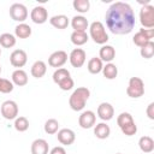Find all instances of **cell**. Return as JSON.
<instances>
[{"label": "cell", "mask_w": 154, "mask_h": 154, "mask_svg": "<svg viewBox=\"0 0 154 154\" xmlns=\"http://www.w3.org/2000/svg\"><path fill=\"white\" fill-rule=\"evenodd\" d=\"M16 45V36L10 32H4L0 35V46L4 48H12Z\"/></svg>", "instance_id": "obj_28"}, {"label": "cell", "mask_w": 154, "mask_h": 154, "mask_svg": "<svg viewBox=\"0 0 154 154\" xmlns=\"http://www.w3.org/2000/svg\"><path fill=\"white\" fill-rule=\"evenodd\" d=\"M12 83L13 85H18V87H23L28 83L29 78H28V73L23 70V69H17L12 72Z\"/></svg>", "instance_id": "obj_19"}, {"label": "cell", "mask_w": 154, "mask_h": 154, "mask_svg": "<svg viewBox=\"0 0 154 154\" xmlns=\"http://www.w3.org/2000/svg\"><path fill=\"white\" fill-rule=\"evenodd\" d=\"M102 67H103V63L100 60L99 57H94L91 58L88 64H87V69L88 71L91 73V75H97L102 71Z\"/></svg>", "instance_id": "obj_24"}, {"label": "cell", "mask_w": 154, "mask_h": 154, "mask_svg": "<svg viewBox=\"0 0 154 154\" xmlns=\"http://www.w3.org/2000/svg\"><path fill=\"white\" fill-rule=\"evenodd\" d=\"M43 129H45V132L46 134L54 135V134H57L59 131V122L57 119H54V118H51V119L46 120Z\"/></svg>", "instance_id": "obj_30"}, {"label": "cell", "mask_w": 154, "mask_h": 154, "mask_svg": "<svg viewBox=\"0 0 154 154\" xmlns=\"http://www.w3.org/2000/svg\"><path fill=\"white\" fill-rule=\"evenodd\" d=\"M73 84H75V82H73L72 77H69V78L64 79L63 82H60V83L58 84V87H59L61 90L67 91V90H71V89L73 88Z\"/></svg>", "instance_id": "obj_37"}, {"label": "cell", "mask_w": 154, "mask_h": 154, "mask_svg": "<svg viewBox=\"0 0 154 154\" xmlns=\"http://www.w3.org/2000/svg\"><path fill=\"white\" fill-rule=\"evenodd\" d=\"M30 18L35 24H43L48 20V11L43 6H35L30 12Z\"/></svg>", "instance_id": "obj_13"}, {"label": "cell", "mask_w": 154, "mask_h": 154, "mask_svg": "<svg viewBox=\"0 0 154 154\" xmlns=\"http://www.w3.org/2000/svg\"><path fill=\"white\" fill-rule=\"evenodd\" d=\"M47 72V65L42 60H36L30 69V73L35 78H42Z\"/></svg>", "instance_id": "obj_20"}, {"label": "cell", "mask_w": 154, "mask_h": 154, "mask_svg": "<svg viewBox=\"0 0 154 154\" xmlns=\"http://www.w3.org/2000/svg\"><path fill=\"white\" fill-rule=\"evenodd\" d=\"M13 126H14V129H16L17 131L24 132V131H26V130L29 129V120H28V118L22 117V116H20V117H17V118L14 119Z\"/></svg>", "instance_id": "obj_33"}, {"label": "cell", "mask_w": 154, "mask_h": 154, "mask_svg": "<svg viewBox=\"0 0 154 154\" xmlns=\"http://www.w3.org/2000/svg\"><path fill=\"white\" fill-rule=\"evenodd\" d=\"M48 154H66V150H65L64 147H61V146H57V147L52 148L51 152H49Z\"/></svg>", "instance_id": "obj_39"}, {"label": "cell", "mask_w": 154, "mask_h": 154, "mask_svg": "<svg viewBox=\"0 0 154 154\" xmlns=\"http://www.w3.org/2000/svg\"><path fill=\"white\" fill-rule=\"evenodd\" d=\"M85 59H87V54H85V51L82 49V48H75L71 51L70 55H69V60H70V64L72 65V67H82L85 63Z\"/></svg>", "instance_id": "obj_9"}, {"label": "cell", "mask_w": 154, "mask_h": 154, "mask_svg": "<svg viewBox=\"0 0 154 154\" xmlns=\"http://www.w3.org/2000/svg\"><path fill=\"white\" fill-rule=\"evenodd\" d=\"M120 130H122V132H123L125 136H134V135L137 132V125H136L135 122H131V123H129V124L122 126Z\"/></svg>", "instance_id": "obj_36"}, {"label": "cell", "mask_w": 154, "mask_h": 154, "mask_svg": "<svg viewBox=\"0 0 154 154\" xmlns=\"http://www.w3.org/2000/svg\"><path fill=\"white\" fill-rule=\"evenodd\" d=\"M109 134H111V129H109V126H108L105 122L96 124L95 128H94V135H95L99 140H105V138H107V137L109 136Z\"/></svg>", "instance_id": "obj_22"}, {"label": "cell", "mask_w": 154, "mask_h": 154, "mask_svg": "<svg viewBox=\"0 0 154 154\" xmlns=\"http://www.w3.org/2000/svg\"><path fill=\"white\" fill-rule=\"evenodd\" d=\"M14 35L18 38H28L29 36H31V28H30V25H28L25 23H19L14 28Z\"/></svg>", "instance_id": "obj_25"}, {"label": "cell", "mask_w": 154, "mask_h": 154, "mask_svg": "<svg viewBox=\"0 0 154 154\" xmlns=\"http://www.w3.org/2000/svg\"><path fill=\"white\" fill-rule=\"evenodd\" d=\"M90 96V90L87 87H78L72 91L69 97V106L72 111L79 112L85 107V103Z\"/></svg>", "instance_id": "obj_2"}, {"label": "cell", "mask_w": 154, "mask_h": 154, "mask_svg": "<svg viewBox=\"0 0 154 154\" xmlns=\"http://www.w3.org/2000/svg\"><path fill=\"white\" fill-rule=\"evenodd\" d=\"M10 17L19 23H24V20L28 18V8L25 7V5L16 2L12 4L10 7Z\"/></svg>", "instance_id": "obj_7"}, {"label": "cell", "mask_w": 154, "mask_h": 154, "mask_svg": "<svg viewBox=\"0 0 154 154\" xmlns=\"http://www.w3.org/2000/svg\"><path fill=\"white\" fill-rule=\"evenodd\" d=\"M73 8L79 13H87L90 8V1L89 0H75L72 2Z\"/></svg>", "instance_id": "obj_31"}, {"label": "cell", "mask_w": 154, "mask_h": 154, "mask_svg": "<svg viewBox=\"0 0 154 154\" xmlns=\"http://www.w3.org/2000/svg\"><path fill=\"white\" fill-rule=\"evenodd\" d=\"M140 23L143 29H153L154 28V6L149 2L143 4L140 10Z\"/></svg>", "instance_id": "obj_4"}, {"label": "cell", "mask_w": 154, "mask_h": 154, "mask_svg": "<svg viewBox=\"0 0 154 154\" xmlns=\"http://www.w3.org/2000/svg\"><path fill=\"white\" fill-rule=\"evenodd\" d=\"M106 26L114 35H126L135 28V13L132 7L123 1L113 2L106 14Z\"/></svg>", "instance_id": "obj_1"}, {"label": "cell", "mask_w": 154, "mask_h": 154, "mask_svg": "<svg viewBox=\"0 0 154 154\" xmlns=\"http://www.w3.org/2000/svg\"><path fill=\"white\" fill-rule=\"evenodd\" d=\"M138 147L143 153H152L154 150V140L150 136H142L138 140Z\"/></svg>", "instance_id": "obj_23"}, {"label": "cell", "mask_w": 154, "mask_h": 154, "mask_svg": "<svg viewBox=\"0 0 154 154\" xmlns=\"http://www.w3.org/2000/svg\"><path fill=\"white\" fill-rule=\"evenodd\" d=\"M89 36L97 45H106L108 41V34L106 32L105 25L100 20H95L89 25Z\"/></svg>", "instance_id": "obj_3"}, {"label": "cell", "mask_w": 154, "mask_h": 154, "mask_svg": "<svg viewBox=\"0 0 154 154\" xmlns=\"http://www.w3.org/2000/svg\"><path fill=\"white\" fill-rule=\"evenodd\" d=\"M13 83L12 81L10 79H6V78H1L0 77V93L2 94H8L13 90Z\"/></svg>", "instance_id": "obj_35"}, {"label": "cell", "mask_w": 154, "mask_h": 154, "mask_svg": "<svg viewBox=\"0 0 154 154\" xmlns=\"http://www.w3.org/2000/svg\"><path fill=\"white\" fill-rule=\"evenodd\" d=\"M146 113H147V116H148L149 119L154 120V102H150V103L147 106Z\"/></svg>", "instance_id": "obj_38"}, {"label": "cell", "mask_w": 154, "mask_h": 154, "mask_svg": "<svg viewBox=\"0 0 154 154\" xmlns=\"http://www.w3.org/2000/svg\"><path fill=\"white\" fill-rule=\"evenodd\" d=\"M0 73H1V66H0Z\"/></svg>", "instance_id": "obj_40"}, {"label": "cell", "mask_w": 154, "mask_h": 154, "mask_svg": "<svg viewBox=\"0 0 154 154\" xmlns=\"http://www.w3.org/2000/svg\"><path fill=\"white\" fill-rule=\"evenodd\" d=\"M69 77H71L70 71H69V70H66V69H64V67L57 69V70L54 71L53 76H52L53 82H54L55 84H59L60 82H63L64 79H66V78H69Z\"/></svg>", "instance_id": "obj_29"}, {"label": "cell", "mask_w": 154, "mask_h": 154, "mask_svg": "<svg viewBox=\"0 0 154 154\" xmlns=\"http://www.w3.org/2000/svg\"><path fill=\"white\" fill-rule=\"evenodd\" d=\"M95 123H96V114L90 109L83 111L78 117V124L82 129H90L95 125Z\"/></svg>", "instance_id": "obj_10"}, {"label": "cell", "mask_w": 154, "mask_h": 154, "mask_svg": "<svg viewBox=\"0 0 154 154\" xmlns=\"http://www.w3.org/2000/svg\"><path fill=\"white\" fill-rule=\"evenodd\" d=\"M1 116L7 120H13L18 116V105L13 100H6L1 105Z\"/></svg>", "instance_id": "obj_6"}, {"label": "cell", "mask_w": 154, "mask_h": 154, "mask_svg": "<svg viewBox=\"0 0 154 154\" xmlns=\"http://www.w3.org/2000/svg\"><path fill=\"white\" fill-rule=\"evenodd\" d=\"M99 58L103 63H112V60L116 58V49L111 45H103L99 51Z\"/></svg>", "instance_id": "obj_16"}, {"label": "cell", "mask_w": 154, "mask_h": 154, "mask_svg": "<svg viewBox=\"0 0 154 154\" xmlns=\"http://www.w3.org/2000/svg\"><path fill=\"white\" fill-rule=\"evenodd\" d=\"M71 38V42L75 45V46H83L84 43L88 42L89 40V36L87 35V32H81V31H73L70 36Z\"/></svg>", "instance_id": "obj_27"}, {"label": "cell", "mask_w": 154, "mask_h": 154, "mask_svg": "<svg viewBox=\"0 0 154 154\" xmlns=\"http://www.w3.org/2000/svg\"><path fill=\"white\" fill-rule=\"evenodd\" d=\"M71 26H72L73 31L85 32L87 29L89 28V23H88V19L84 16L79 14V16L72 17V19H71Z\"/></svg>", "instance_id": "obj_17"}, {"label": "cell", "mask_w": 154, "mask_h": 154, "mask_svg": "<svg viewBox=\"0 0 154 154\" xmlns=\"http://www.w3.org/2000/svg\"><path fill=\"white\" fill-rule=\"evenodd\" d=\"M49 23L52 26L57 28V29H66L70 24V20L67 18V16L65 14H57L49 18Z\"/></svg>", "instance_id": "obj_21"}, {"label": "cell", "mask_w": 154, "mask_h": 154, "mask_svg": "<svg viewBox=\"0 0 154 154\" xmlns=\"http://www.w3.org/2000/svg\"><path fill=\"white\" fill-rule=\"evenodd\" d=\"M126 94L131 99H138L144 94V83L140 77H131L126 87Z\"/></svg>", "instance_id": "obj_5"}, {"label": "cell", "mask_w": 154, "mask_h": 154, "mask_svg": "<svg viewBox=\"0 0 154 154\" xmlns=\"http://www.w3.org/2000/svg\"><path fill=\"white\" fill-rule=\"evenodd\" d=\"M116 154H122V153H116Z\"/></svg>", "instance_id": "obj_42"}, {"label": "cell", "mask_w": 154, "mask_h": 154, "mask_svg": "<svg viewBox=\"0 0 154 154\" xmlns=\"http://www.w3.org/2000/svg\"><path fill=\"white\" fill-rule=\"evenodd\" d=\"M97 117L103 120V122H108L113 118L114 116V108L113 106L109 103V102H101L99 106H97Z\"/></svg>", "instance_id": "obj_14"}, {"label": "cell", "mask_w": 154, "mask_h": 154, "mask_svg": "<svg viewBox=\"0 0 154 154\" xmlns=\"http://www.w3.org/2000/svg\"><path fill=\"white\" fill-rule=\"evenodd\" d=\"M49 146L43 138H36L31 143V154H48Z\"/></svg>", "instance_id": "obj_18"}, {"label": "cell", "mask_w": 154, "mask_h": 154, "mask_svg": "<svg viewBox=\"0 0 154 154\" xmlns=\"http://www.w3.org/2000/svg\"><path fill=\"white\" fill-rule=\"evenodd\" d=\"M154 36V29H143L141 28L132 37V41L137 46V47H143L146 43H148L149 41H152Z\"/></svg>", "instance_id": "obj_8"}, {"label": "cell", "mask_w": 154, "mask_h": 154, "mask_svg": "<svg viewBox=\"0 0 154 154\" xmlns=\"http://www.w3.org/2000/svg\"><path fill=\"white\" fill-rule=\"evenodd\" d=\"M57 138H58V141L61 144H64V146H71L75 142V140H76V135H75V131L73 130L67 129V128H64V129H60L58 131Z\"/></svg>", "instance_id": "obj_15"}, {"label": "cell", "mask_w": 154, "mask_h": 154, "mask_svg": "<svg viewBox=\"0 0 154 154\" xmlns=\"http://www.w3.org/2000/svg\"><path fill=\"white\" fill-rule=\"evenodd\" d=\"M131 122H134V118L129 112H122L117 117V124H118L119 128H122V126H124V125H126Z\"/></svg>", "instance_id": "obj_34"}, {"label": "cell", "mask_w": 154, "mask_h": 154, "mask_svg": "<svg viewBox=\"0 0 154 154\" xmlns=\"http://www.w3.org/2000/svg\"><path fill=\"white\" fill-rule=\"evenodd\" d=\"M26 61H28V55L26 52L23 49H14L10 55V63L13 67L20 69L26 64Z\"/></svg>", "instance_id": "obj_11"}, {"label": "cell", "mask_w": 154, "mask_h": 154, "mask_svg": "<svg viewBox=\"0 0 154 154\" xmlns=\"http://www.w3.org/2000/svg\"><path fill=\"white\" fill-rule=\"evenodd\" d=\"M67 53L65 51H55L53 52L49 58H48V64L49 66L52 67H55V69H60L66 61H67Z\"/></svg>", "instance_id": "obj_12"}, {"label": "cell", "mask_w": 154, "mask_h": 154, "mask_svg": "<svg viewBox=\"0 0 154 154\" xmlns=\"http://www.w3.org/2000/svg\"><path fill=\"white\" fill-rule=\"evenodd\" d=\"M0 55H1V48H0Z\"/></svg>", "instance_id": "obj_41"}, {"label": "cell", "mask_w": 154, "mask_h": 154, "mask_svg": "<svg viewBox=\"0 0 154 154\" xmlns=\"http://www.w3.org/2000/svg\"><path fill=\"white\" fill-rule=\"evenodd\" d=\"M140 54L142 58L144 59H150L154 55V42L149 41L148 43H146L143 47H141L140 49Z\"/></svg>", "instance_id": "obj_32"}, {"label": "cell", "mask_w": 154, "mask_h": 154, "mask_svg": "<svg viewBox=\"0 0 154 154\" xmlns=\"http://www.w3.org/2000/svg\"><path fill=\"white\" fill-rule=\"evenodd\" d=\"M101 72L103 73V77L105 78H107V79H114L118 76V67L113 63H107L102 67V71Z\"/></svg>", "instance_id": "obj_26"}]
</instances>
